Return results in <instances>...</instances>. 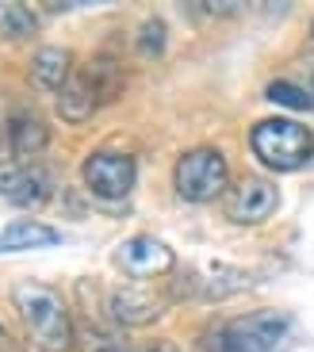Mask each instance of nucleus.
<instances>
[{
  "label": "nucleus",
  "mask_w": 314,
  "mask_h": 352,
  "mask_svg": "<svg viewBox=\"0 0 314 352\" xmlns=\"http://www.w3.org/2000/svg\"><path fill=\"white\" fill-rule=\"evenodd\" d=\"M173 188L184 203H215L230 192V161L215 146H192L176 157Z\"/></svg>",
  "instance_id": "obj_4"
},
{
  "label": "nucleus",
  "mask_w": 314,
  "mask_h": 352,
  "mask_svg": "<svg viewBox=\"0 0 314 352\" xmlns=\"http://www.w3.org/2000/svg\"><path fill=\"white\" fill-rule=\"evenodd\" d=\"M134 50L142 54V58H161V54L169 50V27L161 16H149L142 19V27L134 31Z\"/></svg>",
  "instance_id": "obj_18"
},
{
  "label": "nucleus",
  "mask_w": 314,
  "mask_h": 352,
  "mask_svg": "<svg viewBox=\"0 0 314 352\" xmlns=\"http://www.w3.org/2000/svg\"><path fill=\"white\" fill-rule=\"evenodd\" d=\"M264 100L276 104V107H284V111H311L314 107L311 92H306L303 85H295V80H288V77L269 80V85H264Z\"/></svg>",
  "instance_id": "obj_17"
},
{
  "label": "nucleus",
  "mask_w": 314,
  "mask_h": 352,
  "mask_svg": "<svg viewBox=\"0 0 314 352\" xmlns=\"http://www.w3.org/2000/svg\"><path fill=\"white\" fill-rule=\"evenodd\" d=\"M115 264H119L127 276H134V280H154V276L173 272L176 253L165 241H157L154 234H134V238H127L115 249Z\"/></svg>",
  "instance_id": "obj_9"
},
{
  "label": "nucleus",
  "mask_w": 314,
  "mask_h": 352,
  "mask_svg": "<svg viewBox=\"0 0 314 352\" xmlns=\"http://www.w3.org/2000/svg\"><path fill=\"white\" fill-rule=\"evenodd\" d=\"M161 310H165V299L149 287H138V283L115 287L112 295H107V314H112V322H119V326H149V322L161 318Z\"/></svg>",
  "instance_id": "obj_10"
},
{
  "label": "nucleus",
  "mask_w": 314,
  "mask_h": 352,
  "mask_svg": "<svg viewBox=\"0 0 314 352\" xmlns=\"http://www.w3.org/2000/svg\"><path fill=\"white\" fill-rule=\"evenodd\" d=\"M12 307L19 310L27 337L39 352H70L77 333H73L70 307L54 287L43 283H16L12 287Z\"/></svg>",
  "instance_id": "obj_1"
},
{
  "label": "nucleus",
  "mask_w": 314,
  "mask_h": 352,
  "mask_svg": "<svg viewBox=\"0 0 314 352\" xmlns=\"http://www.w3.org/2000/svg\"><path fill=\"white\" fill-rule=\"evenodd\" d=\"M249 150L272 173H299L314 161V131L291 115H269L249 126Z\"/></svg>",
  "instance_id": "obj_2"
},
{
  "label": "nucleus",
  "mask_w": 314,
  "mask_h": 352,
  "mask_svg": "<svg viewBox=\"0 0 314 352\" xmlns=\"http://www.w3.org/2000/svg\"><path fill=\"white\" fill-rule=\"evenodd\" d=\"M306 92H311V100H314V69H311V77H306Z\"/></svg>",
  "instance_id": "obj_20"
},
{
  "label": "nucleus",
  "mask_w": 314,
  "mask_h": 352,
  "mask_svg": "<svg viewBox=\"0 0 314 352\" xmlns=\"http://www.w3.org/2000/svg\"><path fill=\"white\" fill-rule=\"evenodd\" d=\"M146 352H180L173 341H154V344H146Z\"/></svg>",
  "instance_id": "obj_19"
},
{
  "label": "nucleus",
  "mask_w": 314,
  "mask_h": 352,
  "mask_svg": "<svg viewBox=\"0 0 314 352\" xmlns=\"http://www.w3.org/2000/svg\"><path fill=\"white\" fill-rule=\"evenodd\" d=\"M291 318L284 310H249L230 322H218L200 337L203 352H276L288 337Z\"/></svg>",
  "instance_id": "obj_3"
},
{
  "label": "nucleus",
  "mask_w": 314,
  "mask_h": 352,
  "mask_svg": "<svg viewBox=\"0 0 314 352\" xmlns=\"http://www.w3.org/2000/svg\"><path fill=\"white\" fill-rule=\"evenodd\" d=\"M27 73H31V85L35 88L58 96L77 69H73V54L65 50V46H39V50L31 54V62H27Z\"/></svg>",
  "instance_id": "obj_12"
},
{
  "label": "nucleus",
  "mask_w": 314,
  "mask_h": 352,
  "mask_svg": "<svg viewBox=\"0 0 314 352\" xmlns=\"http://www.w3.org/2000/svg\"><path fill=\"white\" fill-rule=\"evenodd\" d=\"M311 38H314V23H311Z\"/></svg>",
  "instance_id": "obj_21"
},
{
  "label": "nucleus",
  "mask_w": 314,
  "mask_h": 352,
  "mask_svg": "<svg viewBox=\"0 0 314 352\" xmlns=\"http://www.w3.org/2000/svg\"><path fill=\"white\" fill-rule=\"evenodd\" d=\"M54 195V173L46 165H8L0 168V199H8L12 207H23V211H35L43 203H50Z\"/></svg>",
  "instance_id": "obj_8"
},
{
  "label": "nucleus",
  "mask_w": 314,
  "mask_h": 352,
  "mask_svg": "<svg viewBox=\"0 0 314 352\" xmlns=\"http://www.w3.org/2000/svg\"><path fill=\"white\" fill-rule=\"evenodd\" d=\"M39 31V12L31 4H19V0H0V38H35Z\"/></svg>",
  "instance_id": "obj_16"
},
{
  "label": "nucleus",
  "mask_w": 314,
  "mask_h": 352,
  "mask_svg": "<svg viewBox=\"0 0 314 352\" xmlns=\"http://www.w3.org/2000/svg\"><path fill=\"white\" fill-rule=\"evenodd\" d=\"M245 287H249V272H242L234 264H222V261L200 264V268H180V276H176V299L218 302Z\"/></svg>",
  "instance_id": "obj_6"
},
{
  "label": "nucleus",
  "mask_w": 314,
  "mask_h": 352,
  "mask_svg": "<svg viewBox=\"0 0 314 352\" xmlns=\"http://www.w3.org/2000/svg\"><path fill=\"white\" fill-rule=\"evenodd\" d=\"M81 73H85L88 85L96 88L100 104H112V100H119L123 80H127V73H123L119 58H112V54H92V58L81 65Z\"/></svg>",
  "instance_id": "obj_14"
},
{
  "label": "nucleus",
  "mask_w": 314,
  "mask_h": 352,
  "mask_svg": "<svg viewBox=\"0 0 314 352\" xmlns=\"http://www.w3.org/2000/svg\"><path fill=\"white\" fill-rule=\"evenodd\" d=\"M276 207H280L276 184L264 180V176H257V173L242 176V180L227 192V219L238 222V226H257V222L272 219Z\"/></svg>",
  "instance_id": "obj_7"
},
{
  "label": "nucleus",
  "mask_w": 314,
  "mask_h": 352,
  "mask_svg": "<svg viewBox=\"0 0 314 352\" xmlns=\"http://www.w3.org/2000/svg\"><path fill=\"white\" fill-rule=\"evenodd\" d=\"M100 107H104V104H100L96 88L88 85L81 69L73 73L70 85L61 88L58 96H54V111H58V119H61V123H73V126H77V123H88V119L100 111Z\"/></svg>",
  "instance_id": "obj_13"
},
{
  "label": "nucleus",
  "mask_w": 314,
  "mask_h": 352,
  "mask_svg": "<svg viewBox=\"0 0 314 352\" xmlns=\"http://www.w3.org/2000/svg\"><path fill=\"white\" fill-rule=\"evenodd\" d=\"M81 180L96 199L119 203L134 192V180H138V161L123 150H112V146H100L92 150L85 161H81Z\"/></svg>",
  "instance_id": "obj_5"
},
{
  "label": "nucleus",
  "mask_w": 314,
  "mask_h": 352,
  "mask_svg": "<svg viewBox=\"0 0 314 352\" xmlns=\"http://www.w3.org/2000/svg\"><path fill=\"white\" fill-rule=\"evenodd\" d=\"M4 138H8V150L16 153V157H35V153H43L46 146H50V126H46L43 111L19 104L8 111Z\"/></svg>",
  "instance_id": "obj_11"
},
{
  "label": "nucleus",
  "mask_w": 314,
  "mask_h": 352,
  "mask_svg": "<svg viewBox=\"0 0 314 352\" xmlns=\"http://www.w3.org/2000/svg\"><path fill=\"white\" fill-rule=\"evenodd\" d=\"M0 341H4V329H0Z\"/></svg>",
  "instance_id": "obj_22"
},
{
  "label": "nucleus",
  "mask_w": 314,
  "mask_h": 352,
  "mask_svg": "<svg viewBox=\"0 0 314 352\" xmlns=\"http://www.w3.org/2000/svg\"><path fill=\"white\" fill-rule=\"evenodd\" d=\"M61 234L54 226L43 222H12V226L0 230V253H23V249H46L58 245Z\"/></svg>",
  "instance_id": "obj_15"
}]
</instances>
